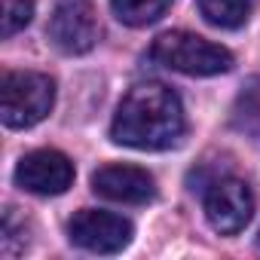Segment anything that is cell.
Instances as JSON below:
<instances>
[{
  "instance_id": "9",
  "label": "cell",
  "mask_w": 260,
  "mask_h": 260,
  "mask_svg": "<svg viewBox=\"0 0 260 260\" xmlns=\"http://www.w3.org/2000/svg\"><path fill=\"white\" fill-rule=\"evenodd\" d=\"M196 4H199V13L205 16L208 25L226 28V31L242 28L254 10V0H196Z\"/></svg>"
},
{
  "instance_id": "4",
  "label": "cell",
  "mask_w": 260,
  "mask_h": 260,
  "mask_svg": "<svg viewBox=\"0 0 260 260\" xmlns=\"http://www.w3.org/2000/svg\"><path fill=\"white\" fill-rule=\"evenodd\" d=\"M68 236L77 248L92 251V254H116L122 248H128L135 230L125 217L110 214V211H98V208H83L71 217L68 223Z\"/></svg>"
},
{
  "instance_id": "6",
  "label": "cell",
  "mask_w": 260,
  "mask_h": 260,
  "mask_svg": "<svg viewBox=\"0 0 260 260\" xmlns=\"http://www.w3.org/2000/svg\"><path fill=\"white\" fill-rule=\"evenodd\" d=\"M16 184L34 196H61L74 184V162L58 150L25 153L16 166Z\"/></svg>"
},
{
  "instance_id": "10",
  "label": "cell",
  "mask_w": 260,
  "mask_h": 260,
  "mask_svg": "<svg viewBox=\"0 0 260 260\" xmlns=\"http://www.w3.org/2000/svg\"><path fill=\"white\" fill-rule=\"evenodd\" d=\"M172 7V0H110L113 16L128 28H144L162 19V13Z\"/></svg>"
},
{
  "instance_id": "12",
  "label": "cell",
  "mask_w": 260,
  "mask_h": 260,
  "mask_svg": "<svg viewBox=\"0 0 260 260\" xmlns=\"http://www.w3.org/2000/svg\"><path fill=\"white\" fill-rule=\"evenodd\" d=\"M257 245H260V236H257Z\"/></svg>"
},
{
  "instance_id": "1",
  "label": "cell",
  "mask_w": 260,
  "mask_h": 260,
  "mask_svg": "<svg viewBox=\"0 0 260 260\" xmlns=\"http://www.w3.org/2000/svg\"><path fill=\"white\" fill-rule=\"evenodd\" d=\"M184 128L187 119L181 98L162 83H141L119 101L110 138L135 150H169L184 138Z\"/></svg>"
},
{
  "instance_id": "2",
  "label": "cell",
  "mask_w": 260,
  "mask_h": 260,
  "mask_svg": "<svg viewBox=\"0 0 260 260\" xmlns=\"http://www.w3.org/2000/svg\"><path fill=\"white\" fill-rule=\"evenodd\" d=\"M153 61H159L169 71L187 74V77H217L233 68V52L220 43H211L190 31H169L159 34L150 46Z\"/></svg>"
},
{
  "instance_id": "11",
  "label": "cell",
  "mask_w": 260,
  "mask_h": 260,
  "mask_svg": "<svg viewBox=\"0 0 260 260\" xmlns=\"http://www.w3.org/2000/svg\"><path fill=\"white\" fill-rule=\"evenodd\" d=\"M34 19V0H0V34L13 37Z\"/></svg>"
},
{
  "instance_id": "8",
  "label": "cell",
  "mask_w": 260,
  "mask_h": 260,
  "mask_svg": "<svg viewBox=\"0 0 260 260\" xmlns=\"http://www.w3.org/2000/svg\"><path fill=\"white\" fill-rule=\"evenodd\" d=\"M92 190L110 202L147 205L156 199V181L147 169L138 166H104L92 175Z\"/></svg>"
},
{
  "instance_id": "3",
  "label": "cell",
  "mask_w": 260,
  "mask_h": 260,
  "mask_svg": "<svg viewBox=\"0 0 260 260\" xmlns=\"http://www.w3.org/2000/svg\"><path fill=\"white\" fill-rule=\"evenodd\" d=\"M55 83L37 71H7L0 83V116L7 128H31L49 116Z\"/></svg>"
},
{
  "instance_id": "5",
  "label": "cell",
  "mask_w": 260,
  "mask_h": 260,
  "mask_svg": "<svg viewBox=\"0 0 260 260\" xmlns=\"http://www.w3.org/2000/svg\"><path fill=\"white\" fill-rule=\"evenodd\" d=\"M205 217L220 236L242 233L254 217V193L239 178H217L205 193Z\"/></svg>"
},
{
  "instance_id": "7",
  "label": "cell",
  "mask_w": 260,
  "mask_h": 260,
  "mask_svg": "<svg viewBox=\"0 0 260 260\" xmlns=\"http://www.w3.org/2000/svg\"><path fill=\"white\" fill-rule=\"evenodd\" d=\"M46 34L55 43V49H61L68 55L89 52L98 40V22H95L92 7L86 0H61L49 19Z\"/></svg>"
}]
</instances>
